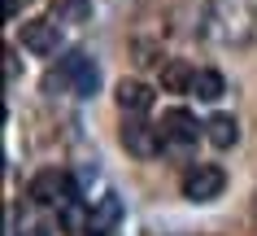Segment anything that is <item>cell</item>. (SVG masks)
<instances>
[{"instance_id": "obj_1", "label": "cell", "mask_w": 257, "mask_h": 236, "mask_svg": "<svg viewBox=\"0 0 257 236\" xmlns=\"http://www.w3.org/2000/svg\"><path fill=\"white\" fill-rule=\"evenodd\" d=\"M205 35L222 48H244L257 35V5L253 0H209Z\"/></svg>"}, {"instance_id": "obj_2", "label": "cell", "mask_w": 257, "mask_h": 236, "mask_svg": "<svg viewBox=\"0 0 257 236\" xmlns=\"http://www.w3.org/2000/svg\"><path fill=\"white\" fill-rule=\"evenodd\" d=\"M70 88L74 97H92L96 88H100V66L92 61V53H66L61 57V66H57V74L48 79V88Z\"/></svg>"}, {"instance_id": "obj_3", "label": "cell", "mask_w": 257, "mask_h": 236, "mask_svg": "<svg viewBox=\"0 0 257 236\" xmlns=\"http://www.w3.org/2000/svg\"><path fill=\"white\" fill-rule=\"evenodd\" d=\"M222 188H227V175H222V167H209V162H201L183 175V197L188 201H214V197H222Z\"/></svg>"}, {"instance_id": "obj_4", "label": "cell", "mask_w": 257, "mask_h": 236, "mask_svg": "<svg viewBox=\"0 0 257 236\" xmlns=\"http://www.w3.org/2000/svg\"><path fill=\"white\" fill-rule=\"evenodd\" d=\"M31 197H35V201H44V206H61V210H66L79 193H74L70 175H61V171H40V175L31 180Z\"/></svg>"}, {"instance_id": "obj_5", "label": "cell", "mask_w": 257, "mask_h": 236, "mask_svg": "<svg viewBox=\"0 0 257 236\" xmlns=\"http://www.w3.org/2000/svg\"><path fill=\"white\" fill-rule=\"evenodd\" d=\"M22 48L35 57H53L61 48V31H57L53 18H40V22H22Z\"/></svg>"}, {"instance_id": "obj_6", "label": "cell", "mask_w": 257, "mask_h": 236, "mask_svg": "<svg viewBox=\"0 0 257 236\" xmlns=\"http://www.w3.org/2000/svg\"><path fill=\"white\" fill-rule=\"evenodd\" d=\"M162 140H166L162 127H149V123H126L122 127V144H126V153H136V158H157L162 153Z\"/></svg>"}, {"instance_id": "obj_7", "label": "cell", "mask_w": 257, "mask_h": 236, "mask_svg": "<svg viewBox=\"0 0 257 236\" xmlns=\"http://www.w3.org/2000/svg\"><path fill=\"white\" fill-rule=\"evenodd\" d=\"M162 131H166V140H175V144H192V140L201 136V123H196V114H188V110H166L162 114Z\"/></svg>"}, {"instance_id": "obj_8", "label": "cell", "mask_w": 257, "mask_h": 236, "mask_svg": "<svg viewBox=\"0 0 257 236\" xmlns=\"http://www.w3.org/2000/svg\"><path fill=\"white\" fill-rule=\"evenodd\" d=\"M118 105L126 114H144L153 105V88L140 84V79H122V84H118Z\"/></svg>"}, {"instance_id": "obj_9", "label": "cell", "mask_w": 257, "mask_h": 236, "mask_svg": "<svg viewBox=\"0 0 257 236\" xmlns=\"http://www.w3.org/2000/svg\"><path fill=\"white\" fill-rule=\"evenodd\" d=\"M205 140H209L214 149H231V144L240 140V123H235L231 114H214V118L205 123Z\"/></svg>"}, {"instance_id": "obj_10", "label": "cell", "mask_w": 257, "mask_h": 236, "mask_svg": "<svg viewBox=\"0 0 257 236\" xmlns=\"http://www.w3.org/2000/svg\"><path fill=\"white\" fill-rule=\"evenodd\" d=\"M48 18L53 22H66V27H79L92 18V0H53L48 5Z\"/></svg>"}, {"instance_id": "obj_11", "label": "cell", "mask_w": 257, "mask_h": 236, "mask_svg": "<svg viewBox=\"0 0 257 236\" xmlns=\"http://www.w3.org/2000/svg\"><path fill=\"white\" fill-rule=\"evenodd\" d=\"M192 79H196V70L183 66V61H166L162 66V88L166 92H192Z\"/></svg>"}, {"instance_id": "obj_12", "label": "cell", "mask_w": 257, "mask_h": 236, "mask_svg": "<svg viewBox=\"0 0 257 236\" xmlns=\"http://www.w3.org/2000/svg\"><path fill=\"white\" fill-rule=\"evenodd\" d=\"M192 92L201 101H218L222 92H227V84H222V74L218 70H196V79H192Z\"/></svg>"}, {"instance_id": "obj_13", "label": "cell", "mask_w": 257, "mask_h": 236, "mask_svg": "<svg viewBox=\"0 0 257 236\" xmlns=\"http://www.w3.org/2000/svg\"><path fill=\"white\" fill-rule=\"evenodd\" d=\"M14 236H48V227H40V223H27V227H18Z\"/></svg>"}, {"instance_id": "obj_14", "label": "cell", "mask_w": 257, "mask_h": 236, "mask_svg": "<svg viewBox=\"0 0 257 236\" xmlns=\"http://www.w3.org/2000/svg\"><path fill=\"white\" fill-rule=\"evenodd\" d=\"M5 74H9V84L18 79V57L14 53H5Z\"/></svg>"}]
</instances>
